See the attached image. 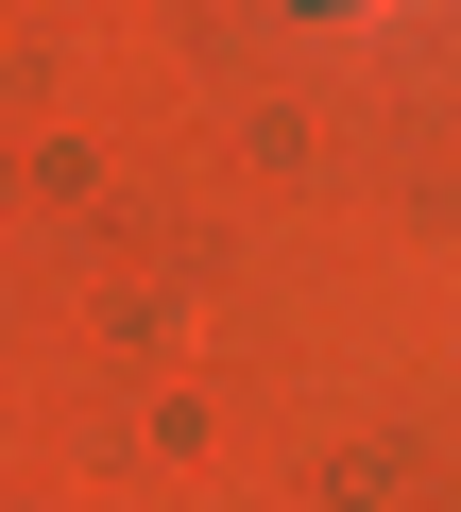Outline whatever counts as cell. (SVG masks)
<instances>
[{
	"instance_id": "obj_1",
	"label": "cell",
	"mask_w": 461,
	"mask_h": 512,
	"mask_svg": "<svg viewBox=\"0 0 461 512\" xmlns=\"http://www.w3.org/2000/svg\"><path fill=\"white\" fill-rule=\"evenodd\" d=\"M308 18H359V0H308Z\"/></svg>"
}]
</instances>
